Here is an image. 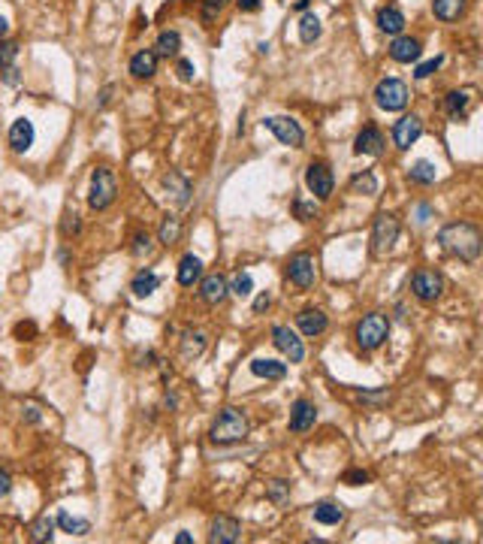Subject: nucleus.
I'll return each mask as SVG.
<instances>
[{
    "mask_svg": "<svg viewBox=\"0 0 483 544\" xmlns=\"http://www.w3.org/2000/svg\"><path fill=\"white\" fill-rule=\"evenodd\" d=\"M438 242H441V248L453 254V257H459V260H477L480 257V248H483V236L475 224H468V221H459V224H447L444 230L438 233Z\"/></svg>",
    "mask_w": 483,
    "mask_h": 544,
    "instance_id": "obj_1",
    "label": "nucleus"
},
{
    "mask_svg": "<svg viewBox=\"0 0 483 544\" xmlns=\"http://www.w3.org/2000/svg\"><path fill=\"white\" fill-rule=\"evenodd\" d=\"M212 441L215 444H236V441H245L248 435V417H245L239 408H221L212 423Z\"/></svg>",
    "mask_w": 483,
    "mask_h": 544,
    "instance_id": "obj_2",
    "label": "nucleus"
},
{
    "mask_svg": "<svg viewBox=\"0 0 483 544\" xmlns=\"http://www.w3.org/2000/svg\"><path fill=\"white\" fill-rule=\"evenodd\" d=\"M115 194H118V179L115 172L109 167H97L94 176H91V194H88V206L103 212L115 203Z\"/></svg>",
    "mask_w": 483,
    "mask_h": 544,
    "instance_id": "obj_3",
    "label": "nucleus"
},
{
    "mask_svg": "<svg viewBox=\"0 0 483 544\" xmlns=\"http://www.w3.org/2000/svg\"><path fill=\"white\" fill-rule=\"evenodd\" d=\"M387 333H390L387 317L378 315V312H371V315H366L357 324V345L362 351H375V348H381V345L387 342Z\"/></svg>",
    "mask_w": 483,
    "mask_h": 544,
    "instance_id": "obj_4",
    "label": "nucleus"
},
{
    "mask_svg": "<svg viewBox=\"0 0 483 544\" xmlns=\"http://www.w3.org/2000/svg\"><path fill=\"white\" fill-rule=\"evenodd\" d=\"M396 239H399V221H396V215L381 212L375 218V227H371V254H375V257H384V254L396 245Z\"/></svg>",
    "mask_w": 483,
    "mask_h": 544,
    "instance_id": "obj_5",
    "label": "nucleus"
},
{
    "mask_svg": "<svg viewBox=\"0 0 483 544\" xmlns=\"http://www.w3.org/2000/svg\"><path fill=\"white\" fill-rule=\"evenodd\" d=\"M375 103L384 112H402L408 106V85L402 79H381L375 88Z\"/></svg>",
    "mask_w": 483,
    "mask_h": 544,
    "instance_id": "obj_6",
    "label": "nucleus"
},
{
    "mask_svg": "<svg viewBox=\"0 0 483 544\" xmlns=\"http://www.w3.org/2000/svg\"><path fill=\"white\" fill-rule=\"evenodd\" d=\"M305 185H308V190H312L317 199H330V197H332V188H335L332 169L326 167L323 160L308 163V169H305Z\"/></svg>",
    "mask_w": 483,
    "mask_h": 544,
    "instance_id": "obj_7",
    "label": "nucleus"
},
{
    "mask_svg": "<svg viewBox=\"0 0 483 544\" xmlns=\"http://www.w3.org/2000/svg\"><path fill=\"white\" fill-rule=\"evenodd\" d=\"M411 290L417 299H423V303H435L444 290V278L435 269H417L411 278Z\"/></svg>",
    "mask_w": 483,
    "mask_h": 544,
    "instance_id": "obj_8",
    "label": "nucleus"
},
{
    "mask_svg": "<svg viewBox=\"0 0 483 544\" xmlns=\"http://www.w3.org/2000/svg\"><path fill=\"white\" fill-rule=\"evenodd\" d=\"M272 342H275V348L284 354L290 363H302V357H305V345H302V339H299L293 330H290V326H284V324L272 326Z\"/></svg>",
    "mask_w": 483,
    "mask_h": 544,
    "instance_id": "obj_9",
    "label": "nucleus"
},
{
    "mask_svg": "<svg viewBox=\"0 0 483 544\" xmlns=\"http://www.w3.org/2000/svg\"><path fill=\"white\" fill-rule=\"evenodd\" d=\"M263 124H266L269 130L278 136V142L290 145V149H299V145H302V139H305L302 127H299L293 118H287V115H272V118H266Z\"/></svg>",
    "mask_w": 483,
    "mask_h": 544,
    "instance_id": "obj_10",
    "label": "nucleus"
},
{
    "mask_svg": "<svg viewBox=\"0 0 483 544\" xmlns=\"http://www.w3.org/2000/svg\"><path fill=\"white\" fill-rule=\"evenodd\" d=\"M287 278L293 281L296 287H312L317 281V269H314V257L312 254H293L287 263Z\"/></svg>",
    "mask_w": 483,
    "mask_h": 544,
    "instance_id": "obj_11",
    "label": "nucleus"
},
{
    "mask_svg": "<svg viewBox=\"0 0 483 544\" xmlns=\"http://www.w3.org/2000/svg\"><path fill=\"white\" fill-rule=\"evenodd\" d=\"M420 133H423L420 115H405V118H399L396 127H393V142H396V149L408 151L417 139H420Z\"/></svg>",
    "mask_w": 483,
    "mask_h": 544,
    "instance_id": "obj_12",
    "label": "nucleus"
},
{
    "mask_svg": "<svg viewBox=\"0 0 483 544\" xmlns=\"http://www.w3.org/2000/svg\"><path fill=\"white\" fill-rule=\"evenodd\" d=\"M239 538H242V526L236 517L221 514L212 520V529H208V541L212 544H236Z\"/></svg>",
    "mask_w": 483,
    "mask_h": 544,
    "instance_id": "obj_13",
    "label": "nucleus"
},
{
    "mask_svg": "<svg viewBox=\"0 0 483 544\" xmlns=\"http://www.w3.org/2000/svg\"><path fill=\"white\" fill-rule=\"evenodd\" d=\"M317 421V408L308 399H296L293 411H290V432H308Z\"/></svg>",
    "mask_w": 483,
    "mask_h": 544,
    "instance_id": "obj_14",
    "label": "nucleus"
},
{
    "mask_svg": "<svg viewBox=\"0 0 483 544\" xmlns=\"http://www.w3.org/2000/svg\"><path fill=\"white\" fill-rule=\"evenodd\" d=\"M296 326H299V333H302V335H308V339H314V335L326 333V326H330V321H326V315L321 312V308H305V312H299V315H296Z\"/></svg>",
    "mask_w": 483,
    "mask_h": 544,
    "instance_id": "obj_15",
    "label": "nucleus"
},
{
    "mask_svg": "<svg viewBox=\"0 0 483 544\" xmlns=\"http://www.w3.org/2000/svg\"><path fill=\"white\" fill-rule=\"evenodd\" d=\"M420 54H423V45H420V40H414V36H396L393 45H390V58L399 63L420 61Z\"/></svg>",
    "mask_w": 483,
    "mask_h": 544,
    "instance_id": "obj_16",
    "label": "nucleus"
},
{
    "mask_svg": "<svg viewBox=\"0 0 483 544\" xmlns=\"http://www.w3.org/2000/svg\"><path fill=\"white\" fill-rule=\"evenodd\" d=\"M36 139V130H33V121H27V118H15L13 127H9V145H13V151H27Z\"/></svg>",
    "mask_w": 483,
    "mask_h": 544,
    "instance_id": "obj_17",
    "label": "nucleus"
},
{
    "mask_svg": "<svg viewBox=\"0 0 483 544\" xmlns=\"http://www.w3.org/2000/svg\"><path fill=\"white\" fill-rule=\"evenodd\" d=\"M227 294H230V285H227V278L224 275H208L203 278V285H199V296H203V303L208 305H217V303H224Z\"/></svg>",
    "mask_w": 483,
    "mask_h": 544,
    "instance_id": "obj_18",
    "label": "nucleus"
},
{
    "mask_svg": "<svg viewBox=\"0 0 483 544\" xmlns=\"http://www.w3.org/2000/svg\"><path fill=\"white\" fill-rule=\"evenodd\" d=\"M353 151L378 158V154L384 151V136H381L378 127H362V130L357 133V142H353Z\"/></svg>",
    "mask_w": 483,
    "mask_h": 544,
    "instance_id": "obj_19",
    "label": "nucleus"
},
{
    "mask_svg": "<svg viewBox=\"0 0 483 544\" xmlns=\"http://www.w3.org/2000/svg\"><path fill=\"white\" fill-rule=\"evenodd\" d=\"M199 278H203V260H199L197 254H185L178 263V285L194 287Z\"/></svg>",
    "mask_w": 483,
    "mask_h": 544,
    "instance_id": "obj_20",
    "label": "nucleus"
},
{
    "mask_svg": "<svg viewBox=\"0 0 483 544\" xmlns=\"http://www.w3.org/2000/svg\"><path fill=\"white\" fill-rule=\"evenodd\" d=\"M378 27L384 33H390V36H399L405 31V15H402V9L399 6H384L378 13Z\"/></svg>",
    "mask_w": 483,
    "mask_h": 544,
    "instance_id": "obj_21",
    "label": "nucleus"
},
{
    "mask_svg": "<svg viewBox=\"0 0 483 544\" xmlns=\"http://www.w3.org/2000/svg\"><path fill=\"white\" fill-rule=\"evenodd\" d=\"M251 372L257 378H266V381H281L287 375V363H281V360H251Z\"/></svg>",
    "mask_w": 483,
    "mask_h": 544,
    "instance_id": "obj_22",
    "label": "nucleus"
},
{
    "mask_svg": "<svg viewBox=\"0 0 483 544\" xmlns=\"http://www.w3.org/2000/svg\"><path fill=\"white\" fill-rule=\"evenodd\" d=\"M158 70V54L154 52H136L130 58V73L136 79H151Z\"/></svg>",
    "mask_w": 483,
    "mask_h": 544,
    "instance_id": "obj_23",
    "label": "nucleus"
},
{
    "mask_svg": "<svg viewBox=\"0 0 483 544\" xmlns=\"http://www.w3.org/2000/svg\"><path fill=\"white\" fill-rule=\"evenodd\" d=\"M432 13L441 22H457L466 13V0H432Z\"/></svg>",
    "mask_w": 483,
    "mask_h": 544,
    "instance_id": "obj_24",
    "label": "nucleus"
},
{
    "mask_svg": "<svg viewBox=\"0 0 483 544\" xmlns=\"http://www.w3.org/2000/svg\"><path fill=\"white\" fill-rule=\"evenodd\" d=\"M314 520L323 526H339L344 520V508L335 502H317L314 505Z\"/></svg>",
    "mask_w": 483,
    "mask_h": 544,
    "instance_id": "obj_25",
    "label": "nucleus"
},
{
    "mask_svg": "<svg viewBox=\"0 0 483 544\" xmlns=\"http://www.w3.org/2000/svg\"><path fill=\"white\" fill-rule=\"evenodd\" d=\"M163 188H167L169 194L176 197V203H178V206H185V203H187L190 185H187V179H181V176H178V172H167V176H163Z\"/></svg>",
    "mask_w": 483,
    "mask_h": 544,
    "instance_id": "obj_26",
    "label": "nucleus"
},
{
    "mask_svg": "<svg viewBox=\"0 0 483 544\" xmlns=\"http://www.w3.org/2000/svg\"><path fill=\"white\" fill-rule=\"evenodd\" d=\"M181 49V36L176 31H163L158 36V43H154V54L158 58H172V54H178Z\"/></svg>",
    "mask_w": 483,
    "mask_h": 544,
    "instance_id": "obj_27",
    "label": "nucleus"
},
{
    "mask_svg": "<svg viewBox=\"0 0 483 544\" xmlns=\"http://www.w3.org/2000/svg\"><path fill=\"white\" fill-rule=\"evenodd\" d=\"M54 523H58L63 532H70V535H88V532H91V523L85 520V517H72V514H67V511H58Z\"/></svg>",
    "mask_w": 483,
    "mask_h": 544,
    "instance_id": "obj_28",
    "label": "nucleus"
},
{
    "mask_svg": "<svg viewBox=\"0 0 483 544\" xmlns=\"http://www.w3.org/2000/svg\"><path fill=\"white\" fill-rule=\"evenodd\" d=\"M158 287H160V278L154 275V272H148V269L136 272V278H133V285H130V290H133L136 296H151Z\"/></svg>",
    "mask_w": 483,
    "mask_h": 544,
    "instance_id": "obj_29",
    "label": "nucleus"
},
{
    "mask_svg": "<svg viewBox=\"0 0 483 544\" xmlns=\"http://www.w3.org/2000/svg\"><path fill=\"white\" fill-rule=\"evenodd\" d=\"M435 176H438V172H435V163H429V160H417L414 167L408 169V179H411L414 185H432Z\"/></svg>",
    "mask_w": 483,
    "mask_h": 544,
    "instance_id": "obj_30",
    "label": "nucleus"
},
{
    "mask_svg": "<svg viewBox=\"0 0 483 544\" xmlns=\"http://www.w3.org/2000/svg\"><path fill=\"white\" fill-rule=\"evenodd\" d=\"M317 36H321V18H317L314 13H305L302 18H299V40L314 43Z\"/></svg>",
    "mask_w": 483,
    "mask_h": 544,
    "instance_id": "obj_31",
    "label": "nucleus"
},
{
    "mask_svg": "<svg viewBox=\"0 0 483 544\" xmlns=\"http://www.w3.org/2000/svg\"><path fill=\"white\" fill-rule=\"evenodd\" d=\"M444 109H447L450 118H462L468 109V91H450L447 100H444Z\"/></svg>",
    "mask_w": 483,
    "mask_h": 544,
    "instance_id": "obj_32",
    "label": "nucleus"
},
{
    "mask_svg": "<svg viewBox=\"0 0 483 544\" xmlns=\"http://www.w3.org/2000/svg\"><path fill=\"white\" fill-rule=\"evenodd\" d=\"M351 194H366V197H375L378 194V179L371 172H360V176L351 179Z\"/></svg>",
    "mask_w": 483,
    "mask_h": 544,
    "instance_id": "obj_33",
    "label": "nucleus"
},
{
    "mask_svg": "<svg viewBox=\"0 0 483 544\" xmlns=\"http://www.w3.org/2000/svg\"><path fill=\"white\" fill-rule=\"evenodd\" d=\"M178 236H181V221L176 215H167V218H163V224H160V242L163 245H176Z\"/></svg>",
    "mask_w": 483,
    "mask_h": 544,
    "instance_id": "obj_34",
    "label": "nucleus"
},
{
    "mask_svg": "<svg viewBox=\"0 0 483 544\" xmlns=\"http://www.w3.org/2000/svg\"><path fill=\"white\" fill-rule=\"evenodd\" d=\"M52 532H54V520L49 514L36 517V520L31 523V538L33 541H52Z\"/></svg>",
    "mask_w": 483,
    "mask_h": 544,
    "instance_id": "obj_35",
    "label": "nucleus"
},
{
    "mask_svg": "<svg viewBox=\"0 0 483 544\" xmlns=\"http://www.w3.org/2000/svg\"><path fill=\"white\" fill-rule=\"evenodd\" d=\"M206 351V335L203 333H185V342H181V354L185 357H199Z\"/></svg>",
    "mask_w": 483,
    "mask_h": 544,
    "instance_id": "obj_36",
    "label": "nucleus"
},
{
    "mask_svg": "<svg viewBox=\"0 0 483 544\" xmlns=\"http://www.w3.org/2000/svg\"><path fill=\"white\" fill-rule=\"evenodd\" d=\"M230 290H233L236 296H251V290H254V278L248 275V272H239V275L233 278Z\"/></svg>",
    "mask_w": 483,
    "mask_h": 544,
    "instance_id": "obj_37",
    "label": "nucleus"
},
{
    "mask_svg": "<svg viewBox=\"0 0 483 544\" xmlns=\"http://www.w3.org/2000/svg\"><path fill=\"white\" fill-rule=\"evenodd\" d=\"M269 499L275 505H284L290 499V484H284V481H272V484H269Z\"/></svg>",
    "mask_w": 483,
    "mask_h": 544,
    "instance_id": "obj_38",
    "label": "nucleus"
},
{
    "mask_svg": "<svg viewBox=\"0 0 483 544\" xmlns=\"http://www.w3.org/2000/svg\"><path fill=\"white\" fill-rule=\"evenodd\" d=\"M293 212H296L299 221H312V218H317V206L314 203H305V199H296Z\"/></svg>",
    "mask_w": 483,
    "mask_h": 544,
    "instance_id": "obj_39",
    "label": "nucleus"
},
{
    "mask_svg": "<svg viewBox=\"0 0 483 544\" xmlns=\"http://www.w3.org/2000/svg\"><path fill=\"white\" fill-rule=\"evenodd\" d=\"M15 54H18V45L15 43H9V40L0 43V67H13Z\"/></svg>",
    "mask_w": 483,
    "mask_h": 544,
    "instance_id": "obj_40",
    "label": "nucleus"
},
{
    "mask_svg": "<svg viewBox=\"0 0 483 544\" xmlns=\"http://www.w3.org/2000/svg\"><path fill=\"white\" fill-rule=\"evenodd\" d=\"M441 61H444V58H441V54H438V58H432V61H423V63H420V67H417V70H414V76H417V79H429V76H432V73H435V70H438V67H441Z\"/></svg>",
    "mask_w": 483,
    "mask_h": 544,
    "instance_id": "obj_41",
    "label": "nucleus"
},
{
    "mask_svg": "<svg viewBox=\"0 0 483 544\" xmlns=\"http://www.w3.org/2000/svg\"><path fill=\"white\" fill-rule=\"evenodd\" d=\"M224 6H227V0H203V18H206V22H212V18L221 13Z\"/></svg>",
    "mask_w": 483,
    "mask_h": 544,
    "instance_id": "obj_42",
    "label": "nucleus"
},
{
    "mask_svg": "<svg viewBox=\"0 0 483 544\" xmlns=\"http://www.w3.org/2000/svg\"><path fill=\"white\" fill-rule=\"evenodd\" d=\"M344 481H348L351 487H360V484H366V481H369V471H362V469H351V471H344Z\"/></svg>",
    "mask_w": 483,
    "mask_h": 544,
    "instance_id": "obj_43",
    "label": "nucleus"
},
{
    "mask_svg": "<svg viewBox=\"0 0 483 544\" xmlns=\"http://www.w3.org/2000/svg\"><path fill=\"white\" fill-rule=\"evenodd\" d=\"M61 230L63 236H70V233H79V215H63V224H61Z\"/></svg>",
    "mask_w": 483,
    "mask_h": 544,
    "instance_id": "obj_44",
    "label": "nucleus"
},
{
    "mask_svg": "<svg viewBox=\"0 0 483 544\" xmlns=\"http://www.w3.org/2000/svg\"><path fill=\"white\" fill-rule=\"evenodd\" d=\"M178 76L185 79V82L194 79V63H190V61H178Z\"/></svg>",
    "mask_w": 483,
    "mask_h": 544,
    "instance_id": "obj_45",
    "label": "nucleus"
},
{
    "mask_svg": "<svg viewBox=\"0 0 483 544\" xmlns=\"http://www.w3.org/2000/svg\"><path fill=\"white\" fill-rule=\"evenodd\" d=\"M9 490H13V478H9L6 469H0V496H6Z\"/></svg>",
    "mask_w": 483,
    "mask_h": 544,
    "instance_id": "obj_46",
    "label": "nucleus"
},
{
    "mask_svg": "<svg viewBox=\"0 0 483 544\" xmlns=\"http://www.w3.org/2000/svg\"><path fill=\"white\" fill-rule=\"evenodd\" d=\"M148 248H151V245H148V236H142V233H139V236L133 239V251H136V254H142V251H148Z\"/></svg>",
    "mask_w": 483,
    "mask_h": 544,
    "instance_id": "obj_47",
    "label": "nucleus"
},
{
    "mask_svg": "<svg viewBox=\"0 0 483 544\" xmlns=\"http://www.w3.org/2000/svg\"><path fill=\"white\" fill-rule=\"evenodd\" d=\"M269 303H272L269 294H260V296H257V303H254V312H257V315H260V312H266Z\"/></svg>",
    "mask_w": 483,
    "mask_h": 544,
    "instance_id": "obj_48",
    "label": "nucleus"
},
{
    "mask_svg": "<svg viewBox=\"0 0 483 544\" xmlns=\"http://www.w3.org/2000/svg\"><path fill=\"white\" fill-rule=\"evenodd\" d=\"M239 3L242 13H254V9H260V0H236Z\"/></svg>",
    "mask_w": 483,
    "mask_h": 544,
    "instance_id": "obj_49",
    "label": "nucleus"
},
{
    "mask_svg": "<svg viewBox=\"0 0 483 544\" xmlns=\"http://www.w3.org/2000/svg\"><path fill=\"white\" fill-rule=\"evenodd\" d=\"M9 33V22H6V18L3 15H0V40H3V36Z\"/></svg>",
    "mask_w": 483,
    "mask_h": 544,
    "instance_id": "obj_50",
    "label": "nucleus"
},
{
    "mask_svg": "<svg viewBox=\"0 0 483 544\" xmlns=\"http://www.w3.org/2000/svg\"><path fill=\"white\" fill-rule=\"evenodd\" d=\"M176 541H178V544H190V535H187V532H178Z\"/></svg>",
    "mask_w": 483,
    "mask_h": 544,
    "instance_id": "obj_51",
    "label": "nucleus"
},
{
    "mask_svg": "<svg viewBox=\"0 0 483 544\" xmlns=\"http://www.w3.org/2000/svg\"><path fill=\"white\" fill-rule=\"evenodd\" d=\"M296 9L302 13V9H308V0H296Z\"/></svg>",
    "mask_w": 483,
    "mask_h": 544,
    "instance_id": "obj_52",
    "label": "nucleus"
}]
</instances>
